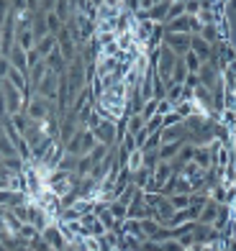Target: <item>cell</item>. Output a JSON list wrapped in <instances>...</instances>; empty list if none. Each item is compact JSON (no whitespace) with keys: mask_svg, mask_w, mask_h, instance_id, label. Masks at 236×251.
Segmentation results:
<instances>
[{"mask_svg":"<svg viewBox=\"0 0 236 251\" xmlns=\"http://www.w3.org/2000/svg\"><path fill=\"white\" fill-rule=\"evenodd\" d=\"M26 116L31 118V121H44L47 116H52L54 113V102H49V100H44L41 95H31L28 98V102H26Z\"/></svg>","mask_w":236,"mask_h":251,"instance_id":"cell-1","label":"cell"},{"mask_svg":"<svg viewBox=\"0 0 236 251\" xmlns=\"http://www.w3.org/2000/svg\"><path fill=\"white\" fill-rule=\"evenodd\" d=\"M41 236H44V241H47L52 249H57V251H64L67 246H70V244H67V238L62 236V231H59V226H57V223L47 226V228L41 231Z\"/></svg>","mask_w":236,"mask_h":251,"instance_id":"cell-4","label":"cell"},{"mask_svg":"<svg viewBox=\"0 0 236 251\" xmlns=\"http://www.w3.org/2000/svg\"><path fill=\"white\" fill-rule=\"evenodd\" d=\"M141 128H144V118H141V113H129V116H126V133L136 136Z\"/></svg>","mask_w":236,"mask_h":251,"instance_id":"cell-18","label":"cell"},{"mask_svg":"<svg viewBox=\"0 0 236 251\" xmlns=\"http://www.w3.org/2000/svg\"><path fill=\"white\" fill-rule=\"evenodd\" d=\"M159 146H162V131H157V133H152L147 139V144L141 146V151H157Z\"/></svg>","mask_w":236,"mask_h":251,"instance_id":"cell-28","label":"cell"},{"mask_svg":"<svg viewBox=\"0 0 236 251\" xmlns=\"http://www.w3.org/2000/svg\"><path fill=\"white\" fill-rule=\"evenodd\" d=\"M175 110V102H170V100H159L157 102V116H167V113H172Z\"/></svg>","mask_w":236,"mask_h":251,"instance_id":"cell-40","label":"cell"},{"mask_svg":"<svg viewBox=\"0 0 236 251\" xmlns=\"http://www.w3.org/2000/svg\"><path fill=\"white\" fill-rule=\"evenodd\" d=\"M8 59H10V67H16V70L28 72V59H26V51H24V49L13 47V49H10V54H8Z\"/></svg>","mask_w":236,"mask_h":251,"instance_id":"cell-13","label":"cell"},{"mask_svg":"<svg viewBox=\"0 0 236 251\" xmlns=\"http://www.w3.org/2000/svg\"><path fill=\"white\" fill-rule=\"evenodd\" d=\"M170 202L175 210H185L190 208V195H183V192H175V195H170Z\"/></svg>","mask_w":236,"mask_h":251,"instance_id":"cell-25","label":"cell"},{"mask_svg":"<svg viewBox=\"0 0 236 251\" xmlns=\"http://www.w3.org/2000/svg\"><path fill=\"white\" fill-rule=\"evenodd\" d=\"M167 100H170V102H180V100H183V85H170V87H167Z\"/></svg>","mask_w":236,"mask_h":251,"instance_id":"cell-37","label":"cell"},{"mask_svg":"<svg viewBox=\"0 0 236 251\" xmlns=\"http://www.w3.org/2000/svg\"><path fill=\"white\" fill-rule=\"evenodd\" d=\"M198 10H200V0H187L185 3V13L187 16H198Z\"/></svg>","mask_w":236,"mask_h":251,"instance_id":"cell-43","label":"cell"},{"mask_svg":"<svg viewBox=\"0 0 236 251\" xmlns=\"http://www.w3.org/2000/svg\"><path fill=\"white\" fill-rule=\"evenodd\" d=\"M0 251H8V249H5V246H3V241H0Z\"/></svg>","mask_w":236,"mask_h":251,"instance_id":"cell-49","label":"cell"},{"mask_svg":"<svg viewBox=\"0 0 236 251\" xmlns=\"http://www.w3.org/2000/svg\"><path fill=\"white\" fill-rule=\"evenodd\" d=\"M164 47L167 49H172L177 56H183L190 51V33H167L164 31Z\"/></svg>","mask_w":236,"mask_h":251,"instance_id":"cell-2","label":"cell"},{"mask_svg":"<svg viewBox=\"0 0 236 251\" xmlns=\"http://www.w3.org/2000/svg\"><path fill=\"white\" fill-rule=\"evenodd\" d=\"M218 208H221V202L216 200H208L203 208H200V215H198V223H206V226H213L218 218Z\"/></svg>","mask_w":236,"mask_h":251,"instance_id":"cell-7","label":"cell"},{"mask_svg":"<svg viewBox=\"0 0 236 251\" xmlns=\"http://www.w3.org/2000/svg\"><path fill=\"white\" fill-rule=\"evenodd\" d=\"M149 136H152V133H149L147 128H141V131H139L136 136H133V139H136V146H139V149H141L144 144H147V139H149Z\"/></svg>","mask_w":236,"mask_h":251,"instance_id":"cell-45","label":"cell"},{"mask_svg":"<svg viewBox=\"0 0 236 251\" xmlns=\"http://www.w3.org/2000/svg\"><path fill=\"white\" fill-rule=\"evenodd\" d=\"M141 231L147 238H154V233L159 231V221H154V218H144L141 221Z\"/></svg>","mask_w":236,"mask_h":251,"instance_id":"cell-27","label":"cell"},{"mask_svg":"<svg viewBox=\"0 0 236 251\" xmlns=\"http://www.w3.org/2000/svg\"><path fill=\"white\" fill-rule=\"evenodd\" d=\"M175 110L183 116V121L190 118V116H195V100H190V102H175Z\"/></svg>","mask_w":236,"mask_h":251,"instance_id":"cell-26","label":"cell"},{"mask_svg":"<svg viewBox=\"0 0 236 251\" xmlns=\"http://www.w3.org/2000/svg\"><path fill=\"white\" fill-rule=\"evenodd\" d=\"M108 210H110V215H113L116 221H126V218H129V205H123V202H118V200L108 202Z\"/></svg>","mask_w":236,"mask_h":251,"instance_id":"cell-20","label":"cell"},{"mask_svg":"<svg viewBox=\"0 0 236 251\" xmlns=\"http://www.w3.org/2000/svg\"><path fill=\"white\" fill-rule=\"evenodd\" d=\"M39 233H41V231H39L33 223H24V226H21V231H18V236L24 238V241H31V238H36Z\"/></svg>","mask_w":236,"mask_h":251,"instance_id":"cell-30","label":"cell"},{"mask_svg":"<svg viewBox=\"0 0 236 251\" xmlns=\"http://www.w3.org/2000/svg\"><path fill=\"white\" fill-rule=\"evenodd\" d=\"M180 146H183V144H162L159 149H157L159 162H175L177 154H180Z\"/></svg>","mask_w":236,"mask_h":251,"instance_id":"cell-15","label":"cell"},{"mask_svg":"<svg viewBox=\"0 0 236 251\" xmlns=\"http://www.w3.org/2000/svg\"><path fill=\"white\" fill-rule=\"evenodd\" d=\"M226 251H236V238H226Z\"/></svg>","mask_w":236,"mask_h":251,"instance_id":"cell-47","label":"cell"},{"mask_svg":"<svg viewBox=\"0 0 236 251\" xmlns=\"http://www.w3.org/2000/svg\"><path fill=\"white\" fill-rule=\"evenodd\" d=\"M144 128H147L149 133H157V131H162V116H152L147 123H144Z\"/></svg>","mask_w":236,"mask_h":251,"instance_id":"cell-39","label":"cell"},{"mask_svg":"<svg viewBox=\"0 0 236 251\" xmlns=\"http://www.w3.org/2000/svg\"><path fill=\"white\" fill-rule=\"evenodd\" d=\"M159 251H183V244L177 238H167V241H159Z\"/></svg>","mask_w":236,"mask_h":251,"instance_id":"cell-38","label":"cell"},{"mask_svg":"<svg viewBox=\"0 0 236 251\" xmlns=\"http://www.w3.org/2000/svg\"><path fill=\"white\" fill-rule=\"evenodd\" d=\"M200 36H203L208 44H218V41H221V33H218V26H216V24L203 26V28H200Z\"/></svg>","mask_w":236,"mask_h":251,"instance_id":"cell-23","label":"cell"},{"mask_svg":"<svg viewBox=\"0 0 236 251\" xmlns=\"http://www.w3.org/2000/svg\"><path fill=\"white\" fill-rule=\"evenodd\" d=\"M10 123H13V128L21 133V136H26L31 131V126L36 123V121H31L26 113H16V116H10Z\"/></svg>","mask_w":236,"mask_h":251,"instance_id":"cell-12","label":"cell"},{"mask_svg":"<svg viewBox=\"0 0 236 251\" xmlns=\"http://www.w3.org/2000/svg\"><path fill=\"white\" fill-rule=\"evenodd\" d=\"M223 108H226V110H236V87L234 90L223 87Z\"/></svg>","mask_w":236,"mask_h":251,"instance_id":"cell-34","label":"cell"},{"mask_svg":"<svg viewBox=\"0 0 236 251\" xmlns=\"http://www.w3.org/2000/svg\"><path fill=\"white\" fill-rule=\"evenodd\" d=\"M190 51H195L200 56V62H208L213 54V44H208L200 33H195V36H190Z\"/></svg>","mask_w":236,"mask_h":251,"instance_id":"cell-5","label":"cell"},{"mask_svg":"<svg viewBox=\"0 0 236 251\" xmlns=\"http://www.w3.org/2000/svg\"><path fill=\"white\" fill-rule=\"evenodd\" d=\"M44 36H49V28H47V24H44V16L41 18H33V39H44Z\"/></svg>","mask_w":236,"mask_h":251,"instance_id":"cell-31","label":"cell"},{"mask_svg":"<svg viewBox=\"0 0 236 251\" xmlns=\"http://www.w3.org/2000/svg\"><path fill=\"white\" fill-rule=\"evenodd\" d=\"M183 251H198V246H190V249H183Z\"/></svg>","mask_w":236,"mask_h":251,"instance_id":"cell-48","label":"cell"},{"mask_svg":"<svg viewBox=\"0 0 236 251\" xmlns=\"http://www.w3.org/2000/svg\"><path fill=\"white\" fill-rule=\"evenodd\" d=\"M149 182H152V169L141 167V169H136V172H131V185H136L139 190H147Z\"/></svg>","mask_w":236,"mask_h":251,"instance_id":"cell-14","label":"cell"},{"mask_svg":"<svg viewBox=\"0 0 236 251\" xmlns=\"http://www.w3.org/2000/svg\"><path fill=\"white\" fill-rule=\"evenodd\" d=\"M126 167L131 169V172H136V169H141V167H144V151H141V149L131 151V154H129V159H126Z\"/></svg>","mask_w":236,"mask_h":251,"instance_id":"cell-24","label":"cell"},{"mask_svg":"<svg viewBox=\"0 0 236 251\" xmlns=\"http://www.w3.org/2000/svg\"><path fill=\"white\" fill-rule=\"evenodd\" d=\"M193 162H195L200 169H203V172L213 167V154H210L208 146H195V156H193Z\"/></svg>","mask_w":236,"mask_h":251,"instance_id":"cell-10","label":"cell"},{"mask_svg":"<svg viewBox=\"0 0 236 251\" xmlns=\"http://www.w3.org/2000/svg\"><path fill=\"white\" fill-rule=\"evenodd\" d=\"M52 251H57V249H52Z\"/></svg>","mask_w":236,"mask_h":251,"instance_id":"cell-52","label":"cell"},{"mask_svg":"<svg viewBox=\"0 0 236 251\" xmlns=\"http://www.w3.org/2000/svg\"><path fill=\"white\" fill-rule=\"evenodd\" d=\"M177 241L183 244V249H190V246H195V233H185V236H180Z\"/></svg>","mask_w":236,"mask_h":251,"instance_id":"cell-44","label":"cell"},{"mask_svg":"<svg viewBox=\"0 0 236 251\" xmlns=\"http://www.w3.org/2000/svg\"><path fill=\"white\" fill-rule=\"evenodd\" d=\"M57 36H54V33H49V36H44V39H39L36 41V47H33V49H36V54L41 56V59H44V56H49L54 49H57Z\"/></svg>","mask_w":236,"mask_h":251,"instance_id":"cell-9","label":"cell"},{"mask_svg":"<svg viewBox=\"0 0 236 251\" xmlns=\"http://www.w3.org/2000/svg\"><path fill=\"white\" fill-rule=\"evenodd\" d=\"M180 16H185V3H180V0H170V8H167L164 24H170V21H175V18H180Z\"/></svg>","mask_w":236,"mask_h":251,"instance_id":"cell-21","label":"cell"},{"mask_svg":"<svg viewBox=\"0 0 236 251\" xmlns=\"http://www.w3.org/2000/svg\"><path fill=\"white\" fill-rule=\"evenodd\" d=\"M180 123H185V121H183V116H180L177 110H172V113H167V116H162V128H170V126H180Z\"/></svg>","mask_w":236,"mask_h":251,"instance_id":"cell-33","label":"cell"},{"mask_svg":"<svg viewBox=\"0 0 236 251\" xmlns=\"http://www.w3.org/2000/svg\"><path fill=\"white\" fill-rule=\"evenodd\" d=\"M44 24H47L49 33H54V36H57V33L64 28V21L57 16V10H49V13H44Z\"/></svg>","mask_w":236,"mask_h":251,"instance_id":"cell-16","label":"cell"},{"mask_svg":"<svg viewBox=\"0 0 236 251\" xmlns=\"http://www.w3.org/2000/svg\"><path fill=\"white\" fill-rule=\"evenodd\" d=\"M16 154V144L8 139V133L0 128V156H13Z\"/></svg>","mask_w":236,"mask_h":251,"instance_id":"cell-22","label":"cell"},{"mask_svg":"<svg viewBox=\"0 0 236 251\" xmlns=\"http://www.w3.org/2000/svg\"><path fill=\"white\" fill-rule=\"evenodd\" d=\"M0 167L5 169V175H18V172H26L28 162H24V159H21L18 154H13V156H3Z\"/></svg>","mask_w":236,"mask_h":251,"instance_id":"cell-8","label":"cell"},{"mask_svg":"<svg viewBox=\"0 0 236 251\" xmlns=\"http://www.w3.org/2000/svg\"><path fill=\"white\" fill-rule=\"evenodd\" d=\"M10 200H13V190L3 187V190H0V208H8Z\"/></svg>","mask_w":236,"mask_h":251,"instance_id":"cell-42","label":"cell"},{"mask_svg":"<svg viewBox=\"0 0 236 251\" xmlns=\"http://www.w3.org/2000/svg\"><path fill=\"white\" fill-rule=\"evenodd\" d=\"M198 85H200V77H198V75H190V72H187V77H185V87L195 90Z\"/></svg>","mask_w":236,"mask_h":251,"instance_id":"cell-46","label":"cell"},{"mask_svg":"<svg viewBox=\"0 0 236 251\" xmlns=\"http://www.w3.org/2000/svg\"><path fill=\"white\" fill-rule=\"evenodd\" d=\"M28 246H31V251H52V246H49L47 241H44V236H41V233H39L36 238H31Z\"/></svg>","mask_w":236,"mask_h":251,"instance_id":"cell-36","label":"cell"},{"mask_svg":"<svg viewBox=\"0 0 236 251\" xmlns=\"http://www.w3.org/2000/svg\"><path fill=\"white\" fill-rule=\"evenodd\" d=\"M44 62H47V70H49V72H54V75H64V72H67V59L62 56L59 47L54 49L49 56H44Z\"/></svg>","mask_w":236,"mask_h":251,"instance_id":"cell-6","label":"cell"},{"mask_svg":"<svg viewBox=\"0 0 236 251\" xmlns=\"http://www.w3.org/2000/svg\"><path fill=\"white\" fill-rule=\"evenodd\" d=\"M218 123L234 131V126H236V110H226V108H223L221 116H218Z\"/></svg>","mask_w":236,"mask_h":251,"instance_id":"cell-29","label":"cell"},{"mask_svg":"<svg viewBox=\"0 0 236 251\" xmlns=\"http://www.w3.org/2000/svg\"><path fill=\"white\" fill-rule=\"evenodd\" d=\"M152 3H154V5H157V3H162V0H152Z\"/></svg>","mask_w":236,"mask_h":251,"instance_id":"cell-50","label":"cell"},{"mask_svg":"<svg viewBox=\"0 0 236 251\" xmlns=\"http://www.w3.org/2000/svg\"><path fill=\"white\" fill-rule=\"evenodd\" d=\"M195 102H200L203 108L213 110V93H210L206 85H198V87H195Z\"/></svg>","mask_w":236,"mask_h":251,"instance_id":"cell-17","label":"cell"},{"mask_svg":"<svg viewBox=\"0 0 236 251\" xmlns=\"http://www.w3.org/2000/svg\"><path fill=\"white\" fill-rule=\"evenodd\" d=\"M10 10H13V3H10V0H0V26L5 24V18L10 16Z\"/></svg>","mask_w":236,"mask_h":251,"instance_id":"cell-41","label":"cell"},{"mask_svg":"<svg viewBox=\"0 0 236 251\" xmlns=\"http://www.w3.org/2000/svg\"><path fill=\"white\" fill-rule=\"evenodd\" d=\"M195 18H198V21H200V24H203V26H208V24H216V13H213L210 8H200Z\"/></svg>","mask_w":236,"mask_h":251,"instance_id":"cell-35","label":"cell"},{"mask_svg":"<svg viewBox=\"0 0 236 251\" xmlns=\"http://www.w3.org/2000/svg\"><path fill=\"white\" fill-rule=\"evenodd\" d=\"M198 77H200V85H206L208 90H216V87H221V85H223L221 72H218L210 62H203V67H200Z\"/></svg>","mask_w":236,"mask_h":251,"instance_id":"cell-3","label":"cell"},{"mask_svg":"<svg viewBox=\"0 0 236 251\" xmlns=\"http://www.w3.org/2000/svg\"><path fill=\"white\" fill-rule=\"evenodd\" d=\"M183 62H185V67H187V72H190V75H198V72H200V67H203V62H200V56H198L195 51L183 54Z\"/></svg>","mask_w":236,"mask_h":251,"instance_id":"cell-19","label":"cell"},{"mask_svg":"<svg viewBox=\"0 0 236 251\" xmlns=\"http://www.w3.org/2000/svg\"><path fill=\"white\" fill-rule=\"evenodd\" d=\"M157 102H159L157 98H152V100L144 102V108H141V118H144V123H147L152 116H157Z\"/></svg>","mask_w":236,"mask_h":251,"instance_id":"cell-32","label":"cell"},{"mask_svg":"<svg viewBox=\"0 0 236 251\" xmlns=\"http://www.w3.org/2000/svg\"><path fill=\"white\" fill-rule=\"evenodd\" d=\"M121 233H126V236H136V238H141V241H147V236H144V231H141V221H136V218H126L121 223Z\"/></svg>","mask_w":236,"mask_h":251,"instance_id":"cell-11","label":"cell"},{"mask_svg":"<svg viewBox=\"0 0 236 251\" xmlns=\"http://www.w3.org/2000/svg\"><path fill=\"white\" fill-rule=\"evenodd\" d=\"M180 3H187V0H180Z\"/></svg>","mask_w":236,"mask_h":251,"instance_id":"cell-51","label":"cell"}]
</instances>
